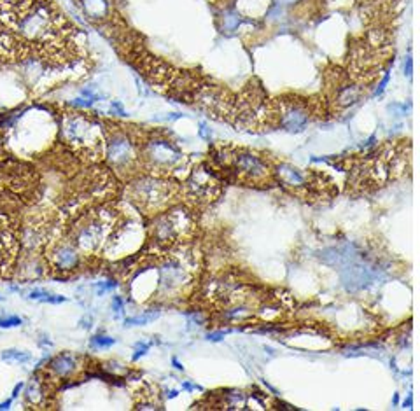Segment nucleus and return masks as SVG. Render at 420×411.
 Returning a JSON list of instances; mask_svg holds the SVG:
<instances>
[{
    "instance_id": "f257e3e1",
    "label": "nucleus",
    "mask_w": 420,
    "mask_h": 411,
    "mask_svg": "<svg viewBox=\"0 0 420 411\" xmlns=\"http://www.w3.org/2000/svg\"><path fill=\"white\" fill-rule=\"evenodd\" d=\"M0 15L8 27V32L0 33V50L6 54L22 51V44L61 53L72 32L50 0H4Z\"/></svg>"
},
{
    "instance_id": "f03ea898",
    "label": "nucleus",
    "mask_w": 420,
    "mask_h": 411,
    "mask_svg": "<svg viewBox=\"0 0 420 411\" xmlns=\"http://www.w3.org/2000/svg\"><path fill=\"white\" fill-rule=\"evenodd\" d=\"M177 186L154 177H144L130 186V196L146 212H158L177 200Z\"/></svg>"
},
{
    "instance_id": "7ed1b4c3",
    "label": "nucleus",
    "mask_w": 420,
    "mask_h": 411,
    "mask_svg": "<svg viewBox=\"0 0 420 411\" xmlns=\"http://www.w3.org/2000/svg\"><path fill=\"white\" fill-rule=\"evenodd\" d=\"M63 137L75 151H82L91 158H96L102 151L100 126L88 117L68 116L63 123Z\"/></svg>"
},
{
    "instance_id": "20e7f679",
    "label": "nucleus",
    "mask_w": 420,
    "mask_h": 411,
    "mask_svg": "<svg viewBox=\"0 0 420 411\" xmlns=\"http://www.w3.org/2000/svg\"><path fill=\"white\" fill-rule=\"evenodd\" d=\"M107 158L109 163L116 168V172L125 174V172L133 170L137 167V163L140 161V153L128 135L118 131L107 142Z\"/></svg>"
},
{
    "instance_id": "39448f33",
    "label": "nucleus",
    "mask_w": 420,
    "mask_h": 411,
    "mask_svg": "<svg viewBox=\"0 0 420 411\" xmlns=\"http://www.w3.org/2000/svg\"><path fill=\"white\" fill-rule=\"evenodd\" d=\"M193 226V219L186 210L175 209L163 214L154 221L153 237L158 244H172L177 241L181 234H186Z\"/></svg>"
},
{
    "instance_id": "423d86ee",
    "label": "nucleus",
    "mask_w": 420,
    "mask_h": 411,
    "mask_svg": "<svg viewBox=\"0 0 420 411\" xmlns=\"http://www.w3.org/2000/svg\"><path fill=\"white\" fill-rule=\"evenodd\" d=\"M144 160L149 168L158 172L172 170L182 160V154L172 142L163 139H153L144 147Z\"/></svg>"
},
{
    "instance_id": "0eeeda50",
    "label": "nucleus",
    "mask_w": 420,
    "mask_h": 411,
    "mask_svg": "<svg viewBox=\"0 0 420 411\" xmlns=\"http://www.w3.org/2000/svg\"><path fill=\"white\" fill-rule=\"evenodd\" d=\"M233 174L246 182H257L268 175V167L260 156L253 153L233 154Z\"/></svg>"
},
{
    "instance_id": "6e6552de",
    "label": "nucleus",
    "mask_w": 420,
    "mask_h": 411,
    "mask_svg": "<svg viewBox=\"0 0 420 411\" xmlns=\"http://www.w3.org/2000/svg\"><path fill=\"white\" fill-rule=\"evenodd\" d=\"M188 191L191 198H195L196 202H210L214 200L219 193V184L216 181L214 174L210 170H207L205 167H200L198 170H195L189 177Z\"/></svg>"
},
{
    "instance_id": "1a4fd4ad",
    "label": "nucleus",
    "mask_w": 420,
    "mask_h": 411,
    "mask_svg": "<svg viewBox=\"0 0 420 411\" xmlns=\"http://www.w3.org/2000/svg\"><path fill=\"white\" fill-rule=\"evenodd\" d=\"M310 121L308 109L298 100L291 102H280V112H278V123L280 128L291 133H299L306 128Z\"/></svg>"
},
{
    "instance_id": "9d476101",
    "label": "nucleus",
    "mask_w": 420,
    "mask_h": 411,
    "mask_svg": "<svg viewBox=\"0 0 420 411\" xmlns=\"http://www.w3.org/2000/svg\"><path fill=\"white\" fill-rule=\"evenodd\" d=\"M186 278H188V269L184 268V264H182L179 259L170 257L161 262L160 282H158V284H160V289L163 292L174 291V289L181 287L186 282Z\"/></svg>"
},
{
    "instance_id": "9b49d317",
    "label": "nucleus",
    "mask_w": 420,
    "mask_h": 411,
    "mask_svg": "<svg viewBox=\"0 0 420 411\" xmlns=\"http://www.w3.org/2000/svg\"><path fill=\"white\" fill-rule=\"evenodd\" d=\"M18 252V241L8 221L0 217V271H4Z\"/></svg>"
},
{
    "instance_id": "f8f14e48",
    "label": "nucleus",
    "mask_w": 420,
    "mask_h": 411,
    "mask_svg": "<svg viewBox=\"0 0 420 411\" xmlns=\"http://www.w3.org/2000/svg\"><path fill=\"white\" fill-rule=\"evenodd\" d=\"M79 368H81L79 357L75 354H70V352L57 355V357L50 362V369L58 378H70V376H74L75 373L79 371Z\"/></svg>"
},
{
    "instance_id": "ddd939ff",
    "label": "nucleus",
    "mask_w": 420,
    "mask_h": 411,
    "mask_svg": "<svg viewBox=\"0 0 420 411\" xmlns=\"http://www.w3.org/2000/svg\"><path fill=\"white\" fill-rule=\"evenodd\" d=\"M50 257H51V262H53L58 269H74L75 266L79 264L77 251H75L74 245H68V244L54 245Z\"/></svg>"
},
{
    "instance_id": "4468645a",
    "label": "nucleus",
    "mask_w": 420,
    "mask_h": 411,
    "mask_svg": "<svg viewBox=\"0 0 420 411\" xmlns=\"http://www.w3.org/2000/svg\"><path fill=\"white\" fill-rule=\"evenodd\" d=\"M277 175L278 179H280V182H284L285 186H289V188H305L306 184H308V175L303 174L299 168L291 167V165H280V167L277 168Z\"/></svg>"
},
{
    "instance_id": "2eb2a0df",
    "label": "nucleus",
    "mask_w": 420,
    "mask_h": 411,
    "mask_svg": "<svg viewBox=\"0 0 420 411\" xmlns=\"http://www.w3.org/2000/svg\"><path fill=\"white\" fill-rule=\"evenodd\" d=\"M25 389V401L32 406L39 408L44 404V397H46V387H44V380L39 376H32L29 380L27 385H23Z\"/></svg>"
},
{
    "instance_id": "dca6fc26",
    "label": "nucleus",
    "mask_w": 420,
    "mask_h": 411,
    "mask_svg": "<svg viewBox=\"0 0 420 411\" xmlns=\"http://www.w3.org/2000/svg\"><path fill=\"white\" fill-rule=\"evenodd\" d=\"M81 8L84 11V15L89 20H105L111 11V6H109V0H81Z\"/></svg>"
},
{
    "instance_id": "f3484780",
    "label": "nucleus",
    "mask_w": 420,
    "mask_h": 411,
    "mask_svg": "<svg viewBox=\"0 0 420 411\" xmlns=\"http://www.w3.org/2000/svg\"><path fill=\"white\" fill-rule=\"evenodd\" d=\"M359 88L354 84H342L338 88V93H336L335 96V102L338 103V107H342V109H347V107H352L354 103H357V100H359Z\"/></svg>"
},
{
    "instance_id": "a211bd4d",
    "label": "nucleus",
    "mask_w": 420,
    "mask_h": 411,
    "mask_svg": "<svg viewBox=\"0 0 420 411\" xmlns=\"http://www.w3.org/2000/svg\"><path fill=\"white\" fill-rule=\"evenodd\" d=\"M29 298L37 299V301H43V303H51V305H60V303L67 301L65 296H58V294H53V292H47V291H32L30 292Z\"/></svg>"
},
{
    "instance_id": "6ab92c4d",
    "label": "nucleus",
    "mask_w": 420,
    "mask_h": 411,
    "mask_svg": "<svg viewBox=\"0 0 420 411\" xmlns=\"http://www.w3.org/2000/svg\"><path fill=\"white\" fill-rule=\"evenodd\" d=\"M32 359V354L22 350H15V348H9V350L2 352V361L6 362H16V364H25Z\"/></svg>"
},
{
    "instance_id": "aec40b11",
    "label": "nucleus",
    "mask_w": 420,
    "mask_h": 411,
    "mask_svg": "<svg viewBox=\"0 0 420 411\" xmlns=\"http://www.w3.org/2000/svg\"><path fill=\"white\" fill-rule=\"evenodd\" d=\"M158 317H160V312H146L139 317H130V319H125V326H146L147 322L158 319Z\"/></svg>"
},
{
    "instance_id": "412c9836",
    "label": "nucleus",
    "mask_w": 420,
    "mask_h": 411,
    "mask_svg": "<svg viewBox=\"0 0 420 411\" xmlns=\"http://www.w3.org/2000/svg\"><path fill=\"white\" fill-rule=\"evenodd\" d=\"M116 343L114 338L111 336H103V334H96L91 338V348H109Z\"/></svg>"
},
{
    "instance_id": "4be33fe9",
    "label": "nucleus",
    "mask_w": 420,
    "mask_h": 411,
    "mask_svg": "<svg viewBox=\"0 0 420 411\" xmlns=\"http://www.w3.org/2000/svg\"><path fill=\"white\" fill-rule=\"evenodd\" d=\"M239 25H240V16L235 15V13H226L225 18H223V27H225V30L233 32V30L239 29Z\"/></svg>"
},
{
    "instance_id": "5701e85b",
    "label": "nucleus",
    "mask_w": 420,
    "mask_h": 411,
    "mask_svg": "<svg viewBox=\"0 0 420 411\" xmlns=\"http://www.w3.org/2000/svg\"><path fill=\"white\" fill-rule=\"evenodd\" d=\"M22 322L23 320L18 315H0V327H4V329H8V327H18L22 326Z\"/></svg>"
},
{
    "instance_id": "b1692460",
    "label": "nucleus",
    "mask_w": 420,
    "mask_h": 411,
    "mask_svg": "<svg viewBox=\"0 0 420 411\" xmlns=\"http://www.w3.org/2000/svg\"><path fill=\"white\" fill-rule=\"evenodd\" d=\"M153 347V341H142L135 347V354H133V361H139L142 355H146V352Z\"/></svg>"
},
{
    "instance_id": "393cba45",
    "label": "nucleus",
    "mask_w": 420,
    "mask_h": 411,
    "mask_svg": "<svg viewBox=\"0 0 420 411\" xmlns=\"http://www.w3.org/2000/svg\"><path fill=\"white\" fill-rule=\"evenodd\" d=\"M116 282L114 281H107V282H98L96 284V291H98V296H102L103 292H107V291H112V289L116 287Z\"/></svg>"
},
{
    "instance_id": "a878e982",
    "label": "nucleus",
    "mask_w": 420,
    "mask_h": 411,
    "mask_svg": "<svg viewBox=\"0 0 420 411\" xmlns=\"http://www.w3.org/2000/svg\"><path fill=\"white\" fill-rule=\"evenodd\" d=\"M70 105L72 107H79V109H86V107H91L93 105V100H89V98H86V100L75 98V100H72Z\"/></svg>"
},
{
    "instance_id": "bb28decb",
    "label": "nucleus",
    "mask_w": 420,
    "mask_h": 411,
    "mask_svg": "<svg viewBox=\"0 0 420 411\" xmlns=\"http://www.w3.org/2000/svg\"><path fill=\"white\" fill-rule=\"evenodd\" d=\"M200 135H202L203 139H210V137H212V131H210V128H207L205 124H200Z\"/></svg>"
},
{
    "instance_id": "cd10ccee",
    "label": "nucleus",
    "mask_w": 420,
    "mask_h": 411,
    "mask_svg": "<svg viewBox=\"0 0 420 411\" xmlns=\"http://www.w3.org/2000/svg\"><path fill=\"white\" fill-rule=\"evenodd\" d=\"M112 303H114V310H116V312L121 313L123 312V299L119 298V296H114Z\"/></svg>"
},
{
    "instance_id": "c85d7f7f",
    "label": "nucleus",
    "mask_w": 420,
    "mask_h": 411,
    "mask_svg": "<svg viewBox=\"0 0 420 411\" xmlns=\"http://www.w3.org/2000/svg\"><path fill=\"white\" fill-rule=\"evenodd\" d=\"M112 110H116V112H118L119 116H126L125 109H123L121 103H119V102H112Z\"/></svg>"
},
{
    "instance_id": "c756f323",
    "label": "nucleus",
    "mask_w": 420,
    "mask_h": 411,
    "mask_svg": "<svg viewBox=\"0 0 420 411\" xmlns=\"http://www.w3.org/2000/svg\"><path fill=\"white\" fill-rule=\"evenodd\" d=\"M182 389L184 390H203L200 385H195V383H189V382L182 383Z\"/></svg>"
},
{
    "instance_id": "7c9ffc66",
    "label": "nucleus",
    "mask_w": 420,
    "mask_h": 411,
    "mask_svg": "<svg viewBox=\"0 0 420 411\" xmlns=\"http://www.w3.org/2000/svg\"><path fill=\"white\" fill-rule=\"evenodd\" d=\"M405 74L406 75H412V58H406L405 61Z\"/></svg>"
},
{
    "instance_id": "2f4dec72",
    "label": "nucleus",
    "mask_w": 420,
    "mask_h": 411,
    "mask_svg": "<svg viewBox=\"0 0 420 411\" xmlns=\"http://www.w3.org/2000/svg\"><path fill=\"white\" fill-rule=\"evenodd\" d=\"M225 334H226V333H223V331H221V333H214V334H209V340H210V341H219V340H221V338H223V336H225Z\"/></svg>"
},
{
    "instance_id": "473e14b6",
    "label": "nucleus",
    "mask_w": 420,
    "mask_h": 411,
    "mask_svg": "<svg viewBox=\"0 0 420 411\" xmlns=\"http://www.w3.org/2000/svg\"><path fill=\"white\" fill-rule=\"evenodd\" d=\"M22 389H23V383H18V385H16V389L13 390V399H16V397L20 396V392H22Z\"/></svg>"
},
{
    "instance_id": "72a5a7b5",
    "label": "nucleus",
    "mask_w": 420,
    "mask_h": 411,
    "mask_svg": "<svg viewBox=\"0 0 420 411\" xmlns=\"http://www.w3.org/2000/svg\"><path fill=\"white\" fill-rule=\"evenodd\" d=\"M11 403H13V397L11 399H8V401H4V403L0 404V410L2 411H6V410H9V406H11Z\"/></svg>"
},
{
    "instance_id": "f704fd0d",
    "label": "nucleus",
    "mask_w": 420,
    "mask_h": 411,
    "mask_svg": "<svg viewBox=\"0 0 420 411\" xmlns=\"http://www.w3.org/2000/svg\"><path fill=\"white\" fill-rule=\"evenodd\" d=\"M177 390H167L165 397H167V399H174V397H177Z\"/></svg>"
},
{
    "instance_id": "c9c22d12",
    "label": "nucleus",
    "mask_w": 420,
    "mask_h": 411,
    "mask_svg": "<svg viewBox=\"0 0 420 411\" xmlns=\"http://www.w3.org/2000/svg\"><path fill=\"white\" fill-rule=\"evenodd\" d=\"M172 362H174V366H175V368H177V369H184V366H181V362H179L175 357L172 359Z\"/></svg>"
}]
</instances>
